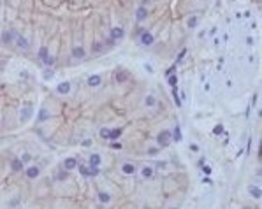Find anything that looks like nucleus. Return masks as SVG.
Returning <instances> with one entry per match:
<instances>
[{
	"mask_svg": "<svg viewBox=\"0 0 262 209\" xmlns=\"http://www.w3.org/2000/svg\"><path fill=\"white\" fill-rule=\"evenodd\" d=\"M157 141H159L160 146H169L171 142V132L169 130H162L159 134V137H157Z\"/></svg>",
	"mask_w": 262,
	"mask_h": 209,
	"instance_id": "nucleus-1",
	"label": "nucleus"
},
{
	"mask_svg": "<svg viewBox=\"0 0 262 209\" xmlns=\"http://www.w3.org/2000/svg\"><path fill=\"white\" fill-rule=\"evenodd\" d=\"M123 35H125V33H123V28H120V27H116V28L111 30V41H113V42H115V41H120Z\"/></svg>",
	"mask_w": 262,
	"mask_h": 209,
	"instance_id": "nucleus-2",
	"label": "nucleus"
},
{
	"mask_svg": "<svg viewBox=\"0 0 262 209\" xmlns=\"http://www.w3.org/2000/svg\"><path fill=\"white\" fill-rule=\"evenodd\" d=\"M141 42L144 44V46H151V44H153V35L150 32H144L141 35Z\"/></svg>",
	"mask_w": 262,
	"mask_h": 209,
	"instance_id": "nucleus-3",
	"label": "nucleus"
},
{
	"mask_svg": "<svg viewBox=\"0 0 262 209\" xmlns=\"http://www.w3.org/2000/svg\"><path fill=\"white\" fill-rule=\"evenodd\" d=\"M148 16V11H146V7H139L136 12V18H137V21H142V20H146Z\"/></svg>",
	"mask_w": 262,
	"mask_h": 209,
	"instance_id": "nucleus-4",
	"label": "nucleus"
},
{
	"mask_svg": "<svg viewBox=\"0 0 262 209\" xmlns=\"http://www.w3.org/2000/svg\"><path fill=\"white\" fill-rule=\"evenodd\" d=\"M127 79H129V72L127 70H118L116 72V81L118 83H125Z\"/></svg>",
	"mask_w": 262,
	"mask_h": 209,
	"instance_id": "nucleus-5",
	"label": "nucleus"
},
{
	"mask_svg": "<svg viewBox=\"0 0 262 209\" xmlns=\"http://www.w3.org/2000/svg\"><path fill=\"white\" fill-rule=\"evenodd\" d=\"M63 167H65L67 171H72V169H76V167H77L76 158H67V160H65V163H63Z\"/></svg>",
	"mask_w": 262,
	"mask_h": 209,
	"instance_id": "nucleus-6",
	"label": "nucleus"
},
{
	"mask_svg": "<svg viewBox=\"0 0 262 209\" xmlns=\"http://www.w3.org/2000/svg\"><path fill=\"white\" fill-rule=\"evenodd\" d=\"M16 44H18L21 49H28V46H30V44H28V41H27L25 37H21V35H18V37H16Z\"/></svg>",
	"mask_w": 262,
	"mask_h": 209,
	"instance_id": "nucleus-7",
	"label": "nucleus"
},
{
	"mask_svg": "<svg viewBox=\"0 0 262 209\" xmlns=\"http://www.w3.org/2000/svg\"><path fill=\"white\" fill-rule=\"evenodd\" d=\"M58 93H62V95H67L69 91H71V85L69 83H62V85H58Z\"/></svg>",
	"mask_w": 262,
	"mask_h": 209,
	"instance_id": "nucleus-8",
	"label": "nucleus"
},
{
	"mask_svg": "<svg viewBox=\"0 0 262 209\" xmlns=\"http://www.w3.org/2000/svg\"><path fill=\"white\" fill-rule=\"evenodd\" d=\"M27 176L30 177V179H35V177L39 176V167H28V169H27Z\"/></svg>",
	"mask_w": 262,
	"mask_h": 209,
	"instance_id": "nucleus-9",
	"label": "nucleus"
},
{
	"mask_svg": "<svg viewBox=\"0 0 262 209\" xmlns=\"http://www.w3.org/2000/svg\"><path fill=\"white\" fill-rule=\"evenodd\" d=\"M11 167H12V171L20 172V171H23V162L20 160V158H14V160H12V163H11Z\"/></svg>",
	"mask_w": 262,
	"mask_h": 209,
	"instance_id": "nucleus-10",
	"label": "nucleus"
},
{
	"mask_svg": "<svg viewBox=\"0 0 262 209\" xmlns=\"http://www.w3.org/2000/svg\"><path fill=\"white\" fill-rule=\"evenodd\" d=\"M72 56H74V58H85V49L79 48V46L74 48L72 49Z\"/></svg>",
	"mask_w": 262,
	"mask_h": 209,
	"instance_id": "nucleus-11",
	"label": "nucleus"
},
{
	"mask_svg": "<svg viewBox=\"0 0 262 209\" xmlns=\"http://www.w3.org/2000/svg\"><path fill=\"white\" fill-rule=\"evenodd\" d=\"M88 85L90 86H98L100 85V76H90V77H88Z\"/></svg>",
	"mask_w": 262,
	"mask_h": 209,
	"instance_id": "nucleus-12",
	"label": "nucleus"
},
{
	"mask_svg": "<svg viewBox=\"0 0 262 209\" xmlns=\"http://www.w3.org/2000/svg\"><path fill=\"white\" fill-rule=\"evenodd\" d=\"M12 39V32H9V30H4V33H2V42L4 44H9Z\"/></svg>",
	"mask_w": 262,
	"mask_h": 209,
	"instance_id": "nucleus-13",
	"label": "nucleus"
},
{
	"mask_svg": "<svg viewBox=\"0 0 262 209\" xmlns=\"http://www.w3.org/2000/svg\"><path fill=\"white\" fill-rule=\"evenodd\" d=\"M30 116H32V109H30V107H25V109L21 111V121H27Z\"/></svg>",
	"mask_w": 262,
	"mask_h": 209,
	"instance_id": "nucleus-14",
	"label": "nucleus"
},
{
	"mask_svg": "<svg viewBox=\"0 0 262 209\" xmlns=\"http://www.w3.org/2000/svg\"><path fill=\"white\" fill-rule=\"evenodd\" d=\"M250 193H251V197H253V198H260L262 197L260 188H257V186H251L250 188Z\"/></svg>",
	"mask_w": 262,
	"mask_h": 209,
	"instance_id": "nucleus-15",
	"label": "nucleus"
},
{
	"mask_svg": "<svg viewBox=\"0 0 262 209\" xmlns=\"http://www.w3.org/2000/svg\"><path fill=\"white\" fill-rule=\"evenodd\" d=\"M121 169H123V172H125V174H134V172H136V167L132 165V163H125Z\"/></svg>",
	"mask_w": 262,
	"mask_h": 209,
	"instance_id": "nucleus-16",
	"label": "nucleus"
},
{
	"mask_svg": "<svg viewBox=\"0 0 262 209\" xmlns=\"http://www.w3.org/2000/svg\"><path fill=\"white\" fill-rule=\"evenodd\" d=\"M141 174H142V177H151L153 176V169L151 167H144L141 171Z\"/></svg>",
	"mask_w": 262,
	"mask_h": 209,
	"instance_id": "nucleus-17",
	"label": "nucleus"
},
{
	"mask_svg": "<svg viewBox=\"0 0 262 209\" xmlns=\"http://www.w3.org/2000/svg\"><path fill=\"white\" fill-rule=\"evenodd\" d=\"M90 163L98 167V163H100V155H90Z\"/></svg>",
	"mask_w": 262,
	"mask_h": 209,
	"instance_id": "nucleus-18",
	"label": "nucleus"
},
{
	"mask_svg": "<svg viewBox=\"0 0 262 209\" xmlns=\"http://www.w3.org/2000/svg\"><path fill=\"white\" fill-rule=\"evenodd\" d=\"M121 135V130L120 128H115V130H111L109 132V139H118Z\"/></svg>",
	"mask_w": 262,
	"mask_h": 209,
	"instance_id": "nucleus-19",
	"label": "nucleus"
},
{
	"mask_svg": "<svg viewBox=\"0 0 262 209\" xmlns=\"http://www.w3.org/2000/svg\"><path fill=\"white\" fill-rule=\"evenodd\" d=\"M39 56H41V60L48 56V48H46V46H42V48L39 49Z\"/></svg>",
	"mask_w": 262,
	"mask_h": 209,
	"instance_id": "nucleus-20",
	"label": "nucleus"
},
{
	"mask_svg": "<svg viewBox=\"0 0 262 209\" xmlns=\"http://www.w3.org/2000/svg\"><path fill=\"white\" fill-rule=\"evenodd\" d=\"M144 102H146V106H150V107L157 104V100H155V97H151V95H150V97H146V100H144Z\"/></svg>",
	"mask_w": 262,
	"mask_h": 209,
	"instance_id": "nucleus-21",
	"label": "nucleus"
},
{
	"mask_svg": "<svg viewBox=\"0 0 262 209\" xmlns=\"http://www.w3.org/2000/svg\"><path fill=\"white\" fill-rule=\"evenodd\" d=\"M98 200H100V202H109V195H107V193H100V195H98Z\"/></svg>",
	"mask_w": 262,
	"mask_h": 209,
	"instance_id": "nucleus-22",
	"label": "nucleus"
},
{
	"mask_svg": "<svg viewBox=\"0 0 262 209\" xmlns=\"http://www.w3.org/2000/svg\"><path fill=\"white\" fill-rule=\"evenodd\" d=\"M102 49H104V44H100V42H95V44H93V51H95V53L102 51Z\"/></svg>",
	"mask_w": 262,
	"mask_h": 209,
	"instance_id": "nucleus-23",
	"label": "nucleus"
},
{
	"mask_svg": "<svg viewBox=\"0 0 262 209\" xmlns=\"http://www.w3.org/2000/svg\"><path fill=\"white\" fill-rule=\"evenodd\" d=\"M88 171H90V176H97V174H98V167L97 165H92Z\"/></svg>",
	"mask_w": 262,
	"mask_h": 209,
	"instance_id": "nucleus-24",
	"label": "nucleus"
},
{
	"mask_svg": "<svg viewBox=\"0 0 262 209\" xmlns=\"http://www.w3.org/2000/svg\"><path fill=\"white\" fill-rule=\"evenodd\" d=\"M109 132H111V130L102 128V130H100V137H104V139H109Z\"/></svg>",
	"mask_w": 262,
	"mask_h": 209,
	"instance_id": "nucleus-25",
	"label": "nucleus"
},
{
	"mask_svg": "<svg viewBox=\"0 0 262 209\" xmlns=\"http://www.w3.org/2000/svg\"><path fill=\"white\" fill-rule=\"evenodd\" d=\"M176 83H178V77L171 74V76H169V85H171V86H176Z\"/></svg>",
	"mask_w": 262,
	"mask_h": 209,
	"instance_id": "nucleus-26",
	"label": "nucleus"
},
{
	"mask_svg": "<svg viewBox=\"0 0 262 209\" xmlns=\"http://www.w3.org/2000/svg\"><path fill=\"white\" fill-rule=\"evenodd\" d=\"M51 77H53V70L48 69L46 72H44V79H51Z\"/></svg>",
	"mask_w": 262,
	"mask_h": 209,
	"instance_id": "nucleus-27",
	"label": "nucleus"
},
{
	"mask_svg": "<svg viewBox=\"0 0 262 209\" xmlns=\"http://www.w3.org/2000/svg\"><path fill=\"white\" fill-rule=\"evenodd\" d=\"M195 25H197V18H190V20H188V27L194 28Z\"/></svg>",
	"mask_w": 262,
	"mask_h": 209,
	"instance_id": "nucleus-28",
	"label": "nucleus"
},
{
	"mask_svg": "<svg viewBox=\"0 0 262 209\" xmlns=\"http://www.w3.org/2000/svg\"><path fill=\"white\" fill-rule=\"evenodd\" d=\"M42 62H44V63H48V65H53V62H55V60H53V58H51V56L48 54L46 58H42Z\"/></svg>",
	"mask_w": 262,
	"mask_h": 209,
	"instance_id": "nucleus-29",
	"label": "nucleus"
},
{
	"mask_svg": "<svg viewBox=\"0 0 262 209\" xmlns=\"http://www.w3.org/2000/svg\"><path fill=\"white\" fill-rule=\"evenodd\" d=\"M222 132H224L222 125H218V127H215V128H213V134H216V135H218V134H222Z\"/></svg>",
	"mask_w": 262,
	"mask_h": 209,
	"instance_id": "nucleus-30",
	"label": "nucleus"
},
{
	"mask_svg": "<svg viewBox=\"0 0 262 209\" xmlns=\"http://www.w3.org/2000/svg\"><path fill=\"white\" fill-rule=\"evenodd\" d=\"M79 171H81L83 176H90V171H88L86 167H79Z\"/></svg>",
	"mask_w": 262,
	"mask_h": 209,
	"instance_id": "nucleus-31",
	"label": "nucleus"
},
{
	"mask_svg": "<svg viewBox=\"0 0 262 209\" xmlns=\"http://www.w3.org/2000/svg\"><path fill=\"white\" fill-rule=\"evenodd\" d=\"M174 134H176V141H181V134H180V128H178V127L174 128Z\"/></svg>",
	"mask_w": 262,
	"mask_h": 209,
	"instance_id": "nucleus-32",
	"label": "nucleus"
},
{
	"mask_svg": "<svg viewBox=\"0 0 262 209\" xmlns=\"http://www.w3.org/2000/svg\"><path fill=\"white\" fill-rule=\"evenodd\" d=\"M111 148H113V150H121V144H120V142H113Z\"/></svg>",
	"mask_w": 262,
	"mask_h": 209,
	"instance_id": "nucleus-33",
	"label": "nucleus"
},
{
	"mask_svg": "<svg viewBox=\"0 0 262 209\" xmlns=\"http://www.w3.org/2000/svg\"><path fill=\"white\" fill-rule=\"evenodd\" d=\"M41 113H42V114H41V116H39V118H41V120H46V118H48V116H49V114H46V111H41Z\"/></svg>",
	"mask_w": 262,
	"mask_h": 209,
	"instance_id": "nucleus-34",
	"label": "nucleus"
},
{
	"mask_svg": "<svg viewBox=\"0 0 262 209\" xmlns=\"http://www.w3.org/2000/svg\"><path fill=\"white\" fill-rule=\"evenodd\" d=\"M202 171L206 172V174H209V172H211V167H207V165H204V167H202Z\"/></svg>",
	"mask_w": 262,
	"mask_h": 209,
	"instance_id": "nucleus-35",
	"label": "nucleus"
},
{
	"mask_svg": "<svg viewBox=\"0 0 262 209\" xmlns=\"http://www.w3.org/2000/svg\"><path fill=\"white\" fill-rule=\"evenodd\" d=\"M185 53H186V51H185V49H183V51H181V53H180V56H178V62H181V60H183V56H185Z\"/></svg>",
	"mask_w": 262,
	"mask_h": 209,
	"instance_id": "nucleus-36",
	"label": "nucleus"
}]
</instances>
